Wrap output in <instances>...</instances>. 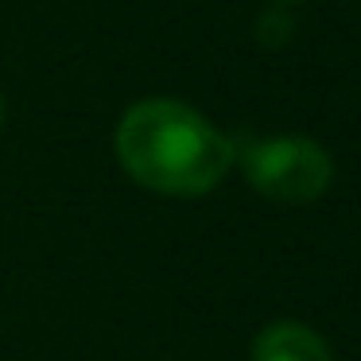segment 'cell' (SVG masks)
<instances>
[{"label":"cell","mask_w":361,"mask_h":361,"mask_svg":"<svg viewBox=\"0 0 361 361\" xmlns=\"http://www.w3.org/2000/svg\"><path fill=\"white\" fill-rule=\"evenodd\" d=\"M117 159L133 183L167 198H202L233 167V144L198 109L175 97H144L121 117Z\"/></svg>","instance_id":"1"},{"label":"cell","mask_w":361,"mask_h":361,"mask_svg":"<svg viewBox=\"0 0 361 361\" xmlns=\"http://www.w3.org/2000/svg\"><path fill=\"white\" fill-rule=\"evenodd\" d=\"M241 171L249 187L268 202L307 206L330 190L334 159L319 140H307V136H268V140L245 144Z\"/></svg>","instance_id":"2"},{"label":"cell","mask_w":361,"mask_h":361,"mask_svg":"<svg viewBox=\"0 0 361 361\" xmlns=\"http://www.w3.org/2000/svg\"><path fill=\"white\" fill-rule=\"evenodd\" d=\"M249 361H334L330 342L311 330L307 322L295 319H280L268 322L257 338H252Z\"/></svg>","instance_id":"3"},{"label":"cell","mask_w":361,"mask_h":361,"mask_svg":"<svg viewBox=\"0 0 361 361\" xmlns=\"http://www.w3.org/2000/svg\"><path fill=\"white\" fill-rule=\"evenodd\" d=\"M291 32H295V20L283 8H268L264 16L257 20V39L264 43V47H283V43L291 39Z\"/></svg>","instance_id":"4"},{"label":"cell","mask_w":361,"mask_h":361,"mask_svg":"<svg viewBox=\"0 0 361 361\" xmlns=\"http://www.w3.org/2000/svg\"><path fill=\"white\" fill-rule=\"evenodd\" d=\"M0 121H4V94H0Z\"/></svg>","instance_id":"5"}]
</instances>
